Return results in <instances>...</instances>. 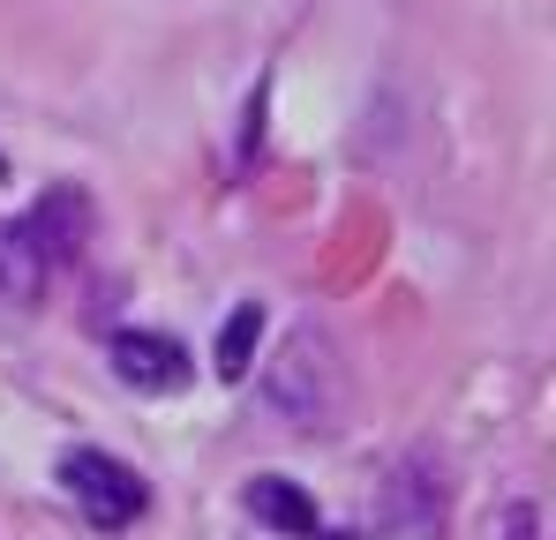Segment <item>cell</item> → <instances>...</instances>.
I'll list each match as a JSON object with an SVG mask.
<instances>
[{
  "instance_id": "4",
  "label": "cell",
  "mask_w": 556,
  "mask_h": 540,
  "mask_svg": "<svg viewBox=\"0 0 556 540\" xmlns=\"http://www.w3.org/2000/svg\"><path fill=\"white\" fill-rule=\"evenodd\" d=\"M46 300V241L38 226H0V316H30Z\"/></svg>"
},
{
  "instance_id": "8",
  "label": "cell",
  "mask_w": 556,
  "mask_h": 540,
  "mask_svg": "<svg viewBox=\"0 0 556 540\" xmlns=\"http://www.w3.org/2000/svg\"><path fill=\"white\" fill-rule=\"evenodd\" d=\"M0 173H8V166H0Z\"/></svg>"
},
{
  "instance_id": "7",
  "label": "cell",
  "mask_w": 556,
  "mask_h": 540,
  "mask_svg": "<svg viewBox=\"0 0 556 540\" xmlns=\"http://www.w3.org/2000/svg\"><path fill=\"white\" fill-rule=\"evenodd\" d=\"M504 533H511V540H534V511H527V503H519V511H511V518H504Z\"/></svg>"
},
{
  "instance_id": "6",
  "label": "cell",
  "mask_w": 556,
  "mask_h": 540,
  "mask_svg": "<svg viewBox=\"0 0 556 540\" xmlns=\"http://www.w3.org/2000/svg\"><path fill=\"white\" fill-rule=\"evenodd\" d=\"M256 338H264V308H256V300H241V308L226 316V331H218V375H226V383H241V375H249Z\"/></svg>"
},
{
  "instance_id": "3",
  "label": "cell",
  "mask_w": 556,
  "mask_h": 540,
  "mask_svg": "<svg viewBox=\"0 0 556 540\" xmlns=\"http://www.w3.org/2000/svg\"><path fill=\"white\" fill-rule=\"evenodd\" d=\"M113 375H121L128 390H143V398H174V390H188L195 360H188V346L166 338V331H113Z\"/></svg>"
},
{
  "instance_id": "5",
  "label": "cell",
  "mask_w": 556,
  "mask_h": 540,
  "mask_svg": "<svg viewBox=\"0 0 556 540\" xmlns=\"http://www.w3.org/2000/svg\"><path fill=\"white\" fill-rule=\"evenodd\" d=\"M249 511H256L264 526H278V533L316 540V503H308L286 473H256V480H249Z\"/></svg>"
},
{
  "instance_id": "2",
  "label": "cell",
  "mask_w": 556,
  "mask_h": 540,
  "mask_svg": "<svg viewBox=\"0 0 556 540\" xmlns=\"http://www.w3.org/2000/svg\"><path fill=\"white\" fill-rule=\"evenodd\" d=\"M61 488L76 496V511L91 518L98 533H121V526H136L143 511H151V488H143V473L128 465V458H113V450H68L61 458Z\"/></svg>"
},
{
  "instance_id": "1",
  "label": "cell",
  "mask_w": 556,
  "mask_h": 540,
  "mask_svg": "<svg viewBox=\"0 0 556 540\" xmlns=\"http://www.w3.org/2000/svg\"><path fill=\"white\" fill-rule=\"evenodd\" d=\"M264 406L286 428H331L346 413V360L316 323L286 331V346L264 360Z\"/></svg>"
}]
</instances>
